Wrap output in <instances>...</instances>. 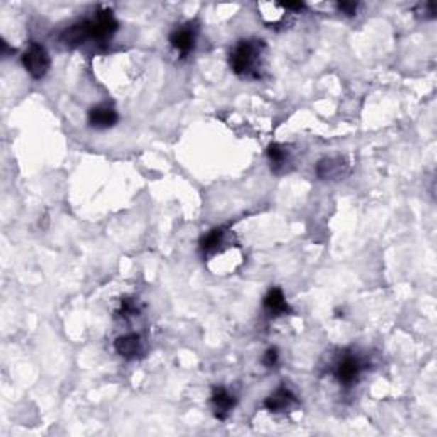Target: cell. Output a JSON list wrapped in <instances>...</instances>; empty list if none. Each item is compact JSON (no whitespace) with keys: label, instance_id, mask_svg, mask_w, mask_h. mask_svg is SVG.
<instances>
[{"label":"cell","instance_id":"6da1fadb","mask_svg":"<svg viewBox=\"0 0 437 437\" xmlns=\"http://www.w3.org/2000/svg\"><path fill=\"white\" fill-rule=\"evenodd\" d=\"M266 45L258 38H246L239 40L232 46L229 53V67L237 77L258 79L261 70V60L265 55Z\"/></svg>","mask_w":437,"mask_h":437},{"label":"cell","instance_id":"7a4b0ae2","mask_svg":"<svg viewBox=\"0 0 437 437\" xmlns=\"http://www.w3.org/2000/svg\"><path fill=\"white\" fill-rule=\"evenodd\" d=\"M23 65L33 79L40 80L48 74L50 65H52V58H50L48 50H46L43 45L31 41L23 53Z\"/></svg>","mask_w":437,"mask_h":437},{"label":"cell","instance_id":"3957f363","mask_svg":"<svg viewBox=\"0 0 437 437\" xmlns=\"http://www.w3.org/2000/svg\"><path fill=\"white\" fill-rule=\"evenodd\" d=\"M89 38L96 43H104L112 40L114 33L118 31V21L109 9L97 11L92 18L87 19Z\"/></svg>","mask_w":437,"mask_h":437},{"label":"cell","instance_id":"277c9868","mask_svg":"<svg viewBox=\"0 0 437 437\" xmlns=\"http://www.w3.org/2000/svg\"><path fill=\"white\" fill-rule=\"evenodd\" d=\"M364 371V364L355 354L342 355L340 360L335 364L333 376L343 388H352L359 381L360 372Z\"/></svg>","mask_w":437,"mask_h":437},{"label":"cell","instance_id":"5b68a950","mask_svg":"<svg viewBox=\"0 0 437 437\" xmlns=\"http://www.w3.org/2000/svg\"><path fill=\"white\" fill-rule=\"evenodd\" d=\"M118 120H120V114H118L117 108L109 103L95 104L87 112V125L96 130L113 129Z\"/></svg>","mask_w":437,"mask_h":437},{"label":"cell","instance_id":"8992f818","mask_svg":"<svg viewBox=\"0 0 437 437\" xmlns=\"http://www.w3.org/2000/svg\"><path fill=\"white\" fill-rule=\"evenodd\" d=\"M197 31L198 29L192 23H186L183 26L173 29V33L169 35V45L176 52H180L181 57H188L197 46Z\"/></svg>","mask_w":437,"mask_h":437},{"label":"cell","instance_id":"52a82bcc","mask_svg":"<svg viewBox=\"0 0 437 437\" xmlns=\"http://www.w3.org/2000/svg\"><path fill=\"white\" fill-rule=\"evenodd\" d=\"M350 164L345 158H325L316 164V176L323 181H338L349 176Z\"/></svg>","mask_w":437,"mask_h":437},{"label":"cell","instance_id":"ba28073f","mask_svg":"<svg viewBox=\"0 0 437 437\" xmlns=\"http://www.w3.org/2000/svg\"><path fill=\"white\" fill-rule=\"evenodd\" d=\"M236 403L237 400L234 394L229 392L227 388H224V386H215L212 389L210 405L212 410H214L215 419L226 420L232 414V410L236 409Z\"/></svg>","mask_w":437,"mask_h":437},{"label":"cell","instance_id":"9c48e42d","mask_svg":"<svg viewBox=\"0 0 437 437\" xmlns=\"http://www.w3.org/2000/svg\"><path fill=\"white\" fill-rule=\"evenodd\" d=\"M298 403L299 400L294 392H291L287 386H279L274 393H270V396H266V400L263 401V406L271 411V414H280V411H288Z\"/></svg>","mask_w":437,"mask_h":437},{"label":"cell","instance_id":"30bf717a","mask_svg":"<svg viewBox=\"0 0 437 437\" xmlns=\"http://www.w3.org/2000/svg\"><path fill=\"white\" fill-rule=\"evenodd\" d=\"M263 309H265L266 315L270 318L287 316L292 313L286 296H284V291L280 287H271L270 291L266 292L265 298H263Z\"/></svg>","mask_w":437,"mask_h":437},{"label":"cell","instance_id":"8fae6325","mask_svg":"<svg viewBox=\"0 0 437 437\" xmlns=\"http://www.w3.org/2000/svg\"><path fill=\"white\" fill-rule=\"evenodd\" d=\"M114 350L120 357L126 360H134L137 359L139 355L144 354V342L142 337L137 333H126L118 337L114 340Z\"/></svg>","mask_w":437,"mask_h":437},{"label":"cell","instance_id":"7c38bea8","mask_svg":"<svg viewBox=\"0 0 437 437\" xmlns=\"http://www.w3.org/2000/svg\"><path fill=\"white\" fill-rule=\"evenodd\" d=\"M87 40H91V38H89L87 19L70 24L69 28L63 29L60 35V43L65 46V48H79V46L86 43Z\"/></svg>","mask_w":437,"mask_h":437},{"label":"cell","instance_id":"4fadbf2b","mask_svg":"<svg viewBox=\"0 0 437 437\" xmlns=\"http://www.w3.org/2000/svg\"><path fill=\"white\" fill-rule=\"evenodd\" d=\"M226 227H214L207 234L202 236L200 239V252L203 254L215 253L219 249V246L224 243V237H226Z\"/></svg>","mask_w":437,"mask_h":437},{"label":"cell","instance_id":"5bb4252c","mask_svg":"<svg viewBox=\"0 0 437 437\" xmlns=\"http://www.w3.org/2000/svg\"><path fill=\"white\" fill-rule=\"evenodd\" d=\"M266 156H269L271 169H274L275 173H279L280 168H284L288 163L287 147L280 146V144H270V146L266 147Z\"/></svg>","mask_w":437,"mask_h":437},{"label":"cell","instance_id":"9a60e30c","mask_svg":"<svg viewBox=\"0 0 437 437\" xmlns=\"http://www.w3.org/2000/svg\"><path fill=\"white\" fill-rule=\"evenodd\" d=\"M140 313L139 309V303L134 298H125L122 299L120 303V311H118V315L122 318H131V316H137Z\"/></svg>","mask_w":437,"mask_h":437},{"label":"cell","instance_id":"2e32d148","mask_svg":"<svg viewBox=\"0 0 437 437\" xmlns=\"http://www.w3.org/2000/svg\"><path fill=\"white\" fill-rule=\"evenodd\" d=\"M279 360H280L279 349H275V347H271V349H269V350L265 352V354H263L261 364H263V366H265V367L274 369V367L279 364Z\"/></svg>","mask_w":437,"mask_h":437},{"label":"cell","instance_id":"e0dca14e","mask_svg":"<svg viewBox=\"0 0 437 437\" xmlns=\"http://www.w3.org/2000/svg\"><path fill=\"white\" fill-rule=\"evenodd\" d=\"M415 12H417L419 16H422L423 19H432V18H436V6L432 2L419 4Z\"/></svg>","mask_w":437,"mask_h":437},{"label":"cell","instance_id":"ac0fdd59","mask_svg":"<svg viewBox=\"0 0 437 437\" xmlns=\"http://www.w3.org/2000/svg\"><path fill=\"white\" fill-rule=\"evenodd\" d=\"M337 9L345 16H355L357 14L359 4L357 2H338Z\"/></svg>","mask_w":437,"mask_h":437},{"label":"cell","instance_id":"d6986e66","mask_svg":"<svg viewBox=\"0 0 437 437\" xmlns=\"http://www.w3.org/2000/svg\"><path fill=\"white\" fill-rule=\"evenodd\" d=\"M284 11H303L306 9V4L304 2H291V4H284Z\"/></svg>","mask_w":437,"mask_h":437}]
</instances>
